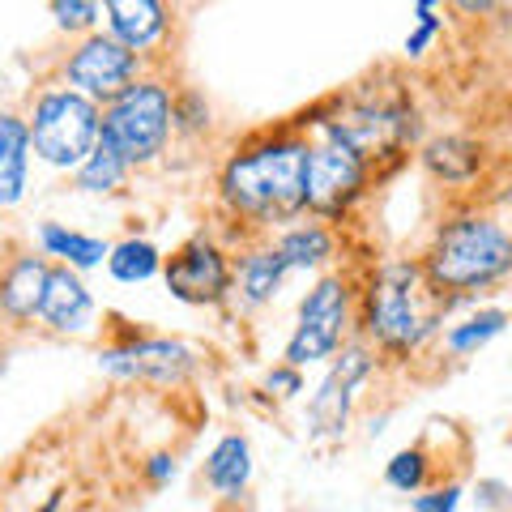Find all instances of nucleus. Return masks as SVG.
Instances as JSON below:
<instances>
[{
	"label": "nucleus",
	"instance_id": "1",
	"mask_svg": "<svg viewBox=\"0 0 512 512\" xmlns=\"http://www.w3.org/2000/svg\"><path fill=\"white\" fill-rule=\"evenodd\" d=\"M308 150L303 133H274L244 146L222 167V205L252 227H282L308 214Z\"/></svg>",
	"mask_w": 512,
	"mask_h": 512
},
{
	"label": "nucleus",
	"instance_id": "2",
	"mask_svg": "<svg viewBox=\"0 0 512 512\" xmlns=\"http://www.w3.org/2000/svg\"><path fill=\"white\" fill-rule=\"evenodd\" d=\"M453 303L457 299L427 278L423 261H389L363 291V333L384 355H414L427 338H436Z\"/></svg>",
	"mask_w": 512,
	"mask_h": 512
},
{
	"label": "nucleus",
	"instance_id": "3",
	"mask_svg": "<svg viewBox=\"0 0 512 512\" xmlns=\"http://www.w3.org/2000/svg\"><path fill=\"white\" fill-rule=\"evenodd\" d=\"M423 269L448 299L487 291L512 274V231L491 214H457L431 235Z\"/></svg>",
	"mask_w": 512,
	"mask_h": 512
},
{
	"label": "nucleus",
	"instance_id": "4",
	"mask_svg": "<svg viewBox=\"0 0 512 512\" xmlns=\"http://www.w3.org/2000/svg\"><path fill=\"white\" fill-rule=\"evenodd\" d=\"M26 124H30V150L52 171H77L103 141L99 103L69 86L43 90L35 107H30Z\"/></svg>",
	"mask_w": 512,
	"mask_h": 512
},
{
	"label": "nucleus",
	"instance_id": "5",
	"mask_svg": "<svg viewBox=\"0 0 512 512\" xmlns=\"http://www.w3.org/2000/svg\"><path fill=\"white\" fill-rule=\"evenodd\" d=\"M175 133V94L158 77H137L103 107V141L128 167H146Z\"/></svg>",
	"mask_w": 512,
	"mask_h": 512
},
{
	"label": "nucleus",
	"instance_id": "6",
	"mask_svg": "<svg viewBox=\"0 0 512 512\" xmlns=\"http://www.w3.org/2000/svg\"><path fill=\"white\" fill-rule=\"evenodd\" d=\"M346 325H350V282L342 274H325L299 303V320L295 333L286 342V363L291 367H308V363H325L342 350L346 342Z\"/></svg>",
	"mask_w": 512,
	"mask_h": 512
},
{
	"label": "nucleus",
	"instance_id": "7",
	"mask_svg": "<svg viewBox=\"0 0 512 512\" xmlns=\"http://www.w3.org/2000/svg\"><path fill=\"white\" fill-rule=\"evenodd\" d=\"M303 124H312L320 133V141L350 146L355 154H363L367 163H372V158H384V154H397L414 137L406 107H393V103H342L333 116L303 120Z\"/></svg>",
	"mask_w": 512,
	"mask_h": 512
},
{
	"label": "nucleus",
	"instance_id": "8",
	"mask_svg": "<svg viewBox=\"0 0 512 512\" xmlns=\"http://www.w3.org/2000/svg\"><path fill=\"white\" fill-rule=\"evenodd\" d=\"M137 73H141V56L133 47H124L120 39H111L107 30L86 35L69 52V60H64V86L86 94L94 103H103V107L133 86Z\"/></svg>",
	"mask_w": 512,
	"mask_h": 512
},
{
	"label": "nucleus",
	"instance_id": "9",
	"mask_svg": "<svg viewBox=\"0 0 512 512\" xmlns=\"http://www.w3.org/2000/svg\"><path fill=\"white\" fill-rule=\"evenodd\" d=\"M367 171H372V163L350 146L316 141L308 150V214H316L320 222H342L350 205L363 197Z\"/></svg>",
	"mask_w": 512,
	"mask_h": 512
},
{
	"label": "nucleus",
	"instance_id": "10",
	"mask_svg": "<svg viewBox=\"0 0 512 512\" xmlns=\"http://www.w3.org/2000/svg\"><path fill=\"white\" fill-rule=\"evenodd\" d=\"M163 282L171 299L192 303V308H214L235 291V265L214 239H188L163 261Z\"/></svg>",
	"mask_w": 512,
	"mask_h": 512
},
{
	"label": "nucleus",
	"instance_id": "11",
	"mask_svg": "<svg viewBox=\"0 0 512 512\" xmlns=\"http://www.w3.org/2000/svg\"><path fill=\"white\" fill-rule=\"evenodd\" d=\"M372 367H376V359L363 342L342 346L338 355H333L329 376L320 380V389L312 393V406H308V427H312L316 440H338L346 431L355 397L363 389V380L372 376Z\"/></svg>",
	"mask_w": 512,
	"mask_h": 512
},
{
	"label": "nucleus",
	"instance_id": "12",
	"mask_svg": "<svg viewBox=\"0 0 512 512\" xmlns=\"http://www.w3.org/2000/svg\"><path fill=\"white\" fill-rule=\"evenodd\" d=\"M99 372L111 380L184 384L192 372H197V355L175 338H128L120 346L99 350Z\"/></svg>",
	"mask_w": 512,
	"mask_h": 512
},
{
	"label": "nucleus",
	"instance_id": "13",
	"mask_svg": "<svg viewBox=\"0 0 512 512\" xmlns=\"http://www.w3.org/2000/svg\"><path fill=\"white\" fill-rule=\"evenodd\" d=\"M47 278H52V256L43 252H18L0 269V316L13 325H30L39 320Z\"/></svg>",
	"mask_w": 512,
	"mask_h": 512
},
{
	"label": "nucleus",
	"instance_id": "14",
	"mask_svg": "<svg viewBox=\"0 0 512 512\" xmlns=\"http://www.w3.org/2000/svg\"><path fill=\"white\" fill-rule=\"evenodd\" d=\"M39 320L52 333H82L94 329V295L90 286L82 282V274L69 265H52V278H47V295H43V308H39Z\"/></svg>",
	"mask_w": 512,
	"mask_h": 512
},
{
	"label": "nucleus",
	"instance_id": "15",
	"mask_svg": "<svg viewBox=\"0 0 512 512\" xmlns=\"http://www.w3.org/2000/svg\"><path fill=\"white\" fill-rule=\"evenodd\" d=\"M107 35L133 47L137 56L154 52L171 35V9L167 0H103Z\"/></svg>",
	"mask_w": 512,
	"mask_h": 512
},
{
	"label": "nucleus",
	"instance_id": "16",
	"mask_svg": "<svg viewBox=\"0 0 512 512\" xmlns=\"http://www.w3.org/2000/svg\"><path fill=\"white\" fill-rule=\"evenodd\" d=\"M30 124L18 111H0V210L22 205L30 188Z\"/></svg>",
	"mask_w": 512,
	"mask_h": 512
},
{
	"label": "nucleus",
	"instance_id": "17",
	"mask_svg": "<svg viewBox=\"0 0 512 512\" xmlns=\"http://www.w3.org/2000/svg\"><path fill=\"white\" fill-rule=\"evenodd\" d=\"M286 274H291V265L282 261V252L274 244L252 248V252L239 256V265H235V291L248 308H265V303L278 299Z\"/></svg>",
	"mask_w": 512,
	"mask_h": 512
},
{
	"label": "nucleus",
	"instance_id": "18",
	"mask_svg": "<svg viewBox=\"0 0 512 512\" xmlns=\"http://www.w3.org/2000/svg\"><path fill=\"white\" fill-rule=\"evenodd\" d=\"M423 167L436 175L440 184H470L478 171H483V146L474 137L448 133L423 146Z\"/></svg>",
	"mask_w": 512,
	"mask_h": 512
},
{
	"label": "nucleus",
	"instance_id": "19",
	"mask_svg": "<svg viewBox=\"0 0 512 512\" xmlns=\"http://www.w3.org/2000/svg\"><path fill=\"white\" fill-rule=\"evenodd\" d=\"M39 252L52 256L56 265H69V269H77V274H86V269H99L107 261L111 244H103L99 235L69 231L64 222H43L39 227Z\"/></svg>",
	"mask_w": 512,
	"mask_h": 512
},
{
	"label": "nucleus",
	"instance_id": "20",
	"mask_svg": "<svg viewBox=\"0 0 512 512\" xmlns=\"http://www.w3.org/2000/svg\"><path fill=\"white\" fill-rule=\"evenodd\" d=\"M274 248L282 252V261L291 269H320L333 261V252H338V239L325 222H299V227H286Z\"/></svg>",
	"mask_w": 512,
	"mask_h": 512
},
{
	"label": "nucleus",
	"instance_id": "21",
	"mask_svg": "<svg viewBox=\"0 0 512 512\" xmlns=\"http://www.w3.org/2000/svg\"><path fill=\"white\" fill-rule=\"evenodd\" d=\"M205 478L218 495H239L252 478V448L244 436H222L205 457Z\"/></svg>",
	"mask_w": 512,
	"mask_h": 512
},
{
	"label": "nucleus",
	"instance_id": "22",
	"mask_svg": "<svg viewBox=\"0 0 512 512\" xmlns=\"http://www.w3.org/2000/svg\"><path fill=\"white\" fill-rule=\"evenodd\" d=\"M107 274L124 286L150 282L163 274V252H158L150 239H120V244H111V252H107Z\"/></svg>",
	"mask_w": 512,
	"mask_h": 512
},
{
	"label": "nucleus",
	"instance_id": "23",
	"mask_svg": "<svg viewBox=\"0 0 512 512\" xmlns=\"http://www.w3.org/2000/svg\"><path fill=\"white\" fill-rule=\"evenodd\" d=\"M128 171L133 167H128L107 141H99L94 154L73 171V184H77V192H90V197H107V192H116L128 180Z\"/></svg>",
	"mask_w": 512,
	"mask_h": 512
},
{
	"label": "nucleus",
	"instance_id": "24",
	"mask_svg": "<svg viewBox=\"0 0 512 512\" xmlns=\"http://www.w3.org/2000/svg\"><path fill=\"white\" fill-rule=\"evenodd\" d=\"M504 329H508V312L483 308V312H474L470 320H461V325L444 329V350L448 355H474V350H483L491 338H500Z\"/></svg>",
	"mask_w": 512,
	"mask_h": 512
},
{
	"label": "nucleus",
	"instance_id": "25",
	"mask_svg": "<svg viewBox=\"0 0 512 512\" xmlns=\"http://www.w3.org/2000/svg\"><path fill=\"white\" fill-rule=\"evenodd\" d=\"M52 22L64 35H94V26L103 22V0H52Z\"/></svg>",
	"mask_w": 512,
	"mask_h": 512
},
{
	"label": "nucleus",
	"instance_id": "26",
	"mask_svg": "<svg viewBox=\"0 0 512 512\" xmlns=\"http://www.w3.org/2000/svg\"><path fill=\"white\" fill-rule=\"evenodd\" d=\"M384 478H389V487H393V491L414 495V491L427 483V457H423V448H402V453L389 461Z\"/></svg>",
	"mask_w": 512,
	"mask_h": 512
},
{
	"label": "nucleus",
	"instance_id": "27",
	"mask_svg": "<svg viewBox=\"0 0 512 512\" xmlns=\"http://www.w3.org/2000/svg\"><path fill=\"white\" fill-rule=\"evenodd\" d=\"M205 124H210V107L197 94H180L175 99V133H201Z\"/></svg>",
	"mask_w": 512,
	"mask_h": 512
},
{
	"label": "nucleus",
	"instance_id": "28",
	"mask_svg": "<svg viewBox=\"0 0 512 512\" xmlns=\"http://www.w3.org/2000/svg\"><path fill=\"white\" fill-rule=\"evenodd\" d=\"M414 18H419V22H414V30L406 35V56L419 60V56H427V47L436 43L444 22H440V13H414Z\"/></svg>",
	"mask_w": 512,
	"mask_h": 512
},
{
	"label": "nucleus",
	"instance_id": "29",
	"mask_svg": "<svg viewBox=\"0 0 512 512\" xmlns=\"http://www.w3.org/2000/svg\"><path fill=\"white\" fill-rule=\"evenodd\" d=\"M461 504V487H436L427 495H414V512H457Z\"/></svg>",
	"mask_w": 512,
	"mask_h": 512
},
{
	"label": "nucleus",
	"instance_id": "30",
	"mask_svg": "<svg viewBox=\"0 0 512 512\" xmlns=\"http://www.w3.org/2000/svg\"><path fill=\"white\" fill-rule=\"evenodd\" d=\"M265 389L274 393V397H295V393H303V376H299V367H291V363L274 367V372L265 376Z\"/></svg>",
	"mask_w": 512,
	"mask_h": 512
},
{
	"label": "nucleus",
	"instance_id": "31",
	"mask_svg": "<svg viewBox=\"0 0 512 512\" xmlns=\"http://www.w3.org/2000/svg\"><path fill=\"white\" fill-rule=\"evenodd\" d=\"M146 478H150V483H154V487H163V483H171V478H175V461H171L167 453H154V457L146 461Z\"/></svg>",
	"mask_w": 512,
	"mask_h": 512
},
{
	"label": "nucleus",
	"instance_id": "32",
	"mask_svg": "<svg viewBox=\"0 0 512 512\" xmlns=\"http://www.w3.org/2000/svg\"><path fill=\"white\" fill-rule=\"evenodd\" d=\"M453 5L466 13V18H487V13H495V5H500V0H453Z\"/></svg>",
	"mask_w": 512,
	"mask_h": 512
},
{
	"label": "nucleus",
	"instance_id": "33",
	"mask_svg": "<svg viewBox=\"0 0 512 512\" xmlns=\"http://www.w3.org/2000/svg\"><path fill=\"white\" fill-rule=\"evenodd\" d=\"M444 0H414V13H436Z\"/></svg>",
	"mask_w": 512,
	"mask_h": 512
},
{
	"label": "nucleus",
	"instance_id": "34",
	"mask_svg": "<svg viewBox=\"0 0 512 512\" xmlns=\"http://www.w3.org/2000/svg\"><path fill=\"white\" fill-rule=\"evenodd\" d=\"M56 508H60V495H52V500L43 504V512H56Z\"/></svg>",
	"mask_w": 512,
	"mask_h": 512
}]
</instances>
